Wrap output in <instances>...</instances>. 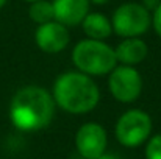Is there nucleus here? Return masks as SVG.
I'll list each match as a JSON object with an SVG mask.
<instances>
[{
	"instance_id": "14",
	"label": "nucleus",
	"mask_w": 161,
	"mask_h": 159,
	"mask_svg": "<svg viewBox=\"0 0 161 159\" xmlns=\"http://www.w3.org/2000/svg\"><path fill=\"white\" fill-rule=\"evenodd\" d=\"M152 25L155 28V33L161 38V3L153 9V16H152Z\"/></svg>"
},
{
	"instance_id": "12",
	"label": "nucleus",
	"mask_w": 161,
	"mask_h": 159,
	"mask_svg": "<svg viewBox=\"0 0 161 159\" xmlns=\"http://www.w3.org/2000/svg\"><path fill=\"white\" fill-rule=\"evenodd\" d=\"M28 16L33 22H36L38 25L47 24L55 20V13H53V3L47 2V0H38L33 2L30 5L28 9Z\"/></svg>"
},
{
	"instance_id": "17",
	"label": "nucleus",
	"mask_w": 161,
	"mask_h": 159,
	"mask_svg": "<svg viewBox=\"0 0 161 159\" xmlns=\"http://www.w3.org/2000/svg\"><path fill=\"white\" fill-rule=\"evenodd\" d=\"M89 2H92V3H96V5H105L109 0H89Z\"/></svg>"
},
{
	"instance_id": "16",
	"label": "nucleus",
	"mask_w": 161,
	"mask_h": 159,
	"mask_svg": "<svg viewBox=\"0 0 161 159\" xmlns=\"http://www.w3.org/2000/svg\"><path fill=\"white\" fill-rule=\"evenodd\" d=\"M97 159H119L116 155H107V153H103L100 158H97Z\"/></svg>"
},
{
	"instance_id": "2",
	"label": "nucleus",
	"mask_w": 161,
	"mask_h": 159,
	"mask_svg": "<svg viewBox=\"0 0 161 159\" xmlns=\"http://www.w3.org/2000/svg\"><path fill=\"white\" fill-rule=\"evenodd\" d=\"M53 100L66 112L86 114L97 106L100 92L89 75L81 72H66L55 81Z\"/></svg>"
},
{
	"instance_id": "8",
	"label": "nucleus",
	"mask_w": 161,
	"mask_h": 159,
	"mask_svg": "<svg viewBox=\"0 0 161 159\" xmlns=\"http://www.w3.org/2000/svg\"><path fill=\"white\" fill-rule=\"evenodd\" d=\"M35 41H36V45L42 52L58 53L63 52L67 47L70 36H69L67 27H64L63 24L56 20H52L38 27L35 33Z\"/></svg>"
},
{
	"instance_id": "10",
	"label": "nucleus",
	"mask_w": 161,
	"mask_h": 159,
	"mask_svg": "<svg viewBox=\"0 0 161 159\" xmlns=\"http://www.w3.org/2000/svg\"><path fill=\"white\" fill-rule=\"evenodd\" d=\"M116 59L117 62H122V66H131L142 62L147 58V44L139 38H127L116 47Z\"/></svg>"
},
{
	"instance_id": "18",
	"label": "nucleus",
	"mask_w": 161,
	"mask_h": 159,
	"mask_svg": "<svg viewBox=\"0 0 161 159\" xmlns=\"http://www.w3.org/2000/svg\"><path fill=\"white\" fill-rule=\"evenodd\" d=\"M5 3H6V0H0V9L3 8V5H5Z\"/></svg>"
},
{
	"instance_id": "5",
	"label": "nucleus",
	"mask_w": 161,
	"mask_h": 159,
	"mask_svg": "<svg viewBox=\"0 0 161 159\" xmlns=\"http://www.w3.org/2000/svg\"><path fill=\"white\" fill-rule=\"evenodd\" d=\"M116 137L127 148H135L147 142L152 133V119L141 109L124 112L116 123Z\"/></svg>"
},
{
	"instance_id": "4",
	"label": "nucleus",
	"mask_w": 161,
	"mask_h": 159,
	"mask_svg": "<svg viewBox=\"0 0 161 159\" xmlns=\"http://www.w3.org/2000/svg\"><path fill=\"white\" fill-rule=\"evenodd\" d=\"M152 24L150 13L141 3H124L120 5L111 19L113 31L127 39L142 36Z\"/></svg>"
},
{
	"instance_id": "13",
	"label": "nucleus",
	"mask_w": 161,
	"mask_h": 159,
	"mask_svg": "<svg viewBox=\"0 0 161 159\" xmlns=\"http://www.w3.org/2000/svg\"><path fill=\"white\" fill-rule=\"evenodd\" d=\"M146 158L161 159V134H157L149 139L147 147H146Z\"/></svg>"
},
{
	"instance_id": "9",
	"label": "nucleus",
	"mask_w": 161,
	"mask_h": 159,
	"mask_svg": "<svg viewBox=\"0 0 161 159\" xmlns=\"http://www.w3.org/2000/svg\"><path fill=\"white\" fill-rule=\"evenodd\" d=\"M55 20L64 27H75L89 13V0H53Z\"/></svg>"
},
{
	"instance_id": "1",
	"label": "nucleus",
	"mask_w": 161,
	"mask_h": 159,
	"mask_svg": "<svg viewBox=\"0 0 161 159\" xmlns=\"http://www.w3.org/2000/svg\"><path fill=\"white\" fill-rule=\"evenodd\" d=\"M53 97L39 86L19 89L9 103V119L20 131H38L46 128L55 115Z\"/></svg>"
},
{
	"instance_id": "3",
	"label": "nucleus",
	"mask_w": 161,
	"mask_h": 159,
	"mask_svg": "<svg viewBox=\"0 0 161 159\" xmlns=\"http://www.w3.org/2000/svg\"><path fill=\"white\" fill-rule=\"evenodd\" d=\"M72 61L81 73L92 77L107 75L117 64L114 49H111L103 41L96 39L80 41L74 47Z\"/></svg>"
},
{
	"instance_id": "15",
	"label": "nucleus",
	"mask_w": 161,
	"mask_h": 159,
	"mask_svg": "<svg viewBox=\"0 0 161 159\" xmlns=\"http://www.w3.org/2000/svg\"><path fill=\"white\" fill-rule=\"evenodd\" d=\"M161 2L160 0H142V6L149 11V9H155Z\"/></svg>"
},
{
	"instance_id": "11",
	"label": "nucleus",
	"mask_w": 161,
	"mask_h": 159,
	"mask_svg": "<svg viewBox=\"0 0 161 159\" xmlns=\"http://www.w3.org/2000/svg\"><path fill=\"white\" fill-rule=\"evenodd\" d=\"M83 31L88 36V39H96V41H103L113 33L111 22L107 16L102 13H88V16L81 22Z\"/></svg>"
},
{
	"instance_id": "19",
	"label": "nucleus",
	"mask_w": 161,
	"mask_h": 159,
	"mask_svg": "<svg viewBox=\"0 0 161 159\" xmlns=\"http://www.w3.org/2000/svg\"><path fill=\"white\" fill-rule=\"evenodd\" d=\"M25 2H30V3H33V2H38V0H25Z\"/></svg>"
},
{
	"instance_id": "6",
	"label": "nucleus",
	"mask_w": 161,
	"mask_h": 159,
	"mask_svg": "<svg viewBox=\"0 0 161 159\" xmlns=\"http://www.w3.org/2000/svg\"><path fill=\"white\" fill-rule=\"evenodd\" d=\"M108 87L111 95L120 103L135 102L142 91V78L131 66H119L109 72Z\"/></svg>"
},
{
	"instance_id": "7",
	"label": "nucleus",
	"mask_w": 161,
	"mask_h": 159,
	"mask_svg": "<svg viewBox=\"0 0 161 159\" xmlns=\"http://www.w3.org/2000/svg\"><path fill=\"white\" fill-rule=\"evenodd\" d=\"M107 131L99 123H85L75 134V147L85 159H97L107 151Z\"/></svg>"
}]
</instances>
